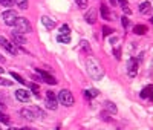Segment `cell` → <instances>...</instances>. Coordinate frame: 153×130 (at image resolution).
<instances>
[{
    "label": "cell",
    "instance_id": "1",
    "mask_svg": "<svg viewBox=\"0 0 153 130\" xmlns=\"http://www.w3.org/2000/svg\"><path fill=\"white\" fill-rule=\"evenodd\" d=\"M86 64H87V72H89V75H91V78H94V80L98 81V80H101V78L104 77L103 66H101V63L98 61L96 58L89 55L87 60H86Z\"/></svg>",
    "mask_w": 153,
    "mask_h": 130
},
{
    "label": "cell",
    "instance_id": "2",
    "mask_svg": "<svg viewBox=\"0 0 153 130\" xmlns=\"http://www.w3.org/2000/svg\"><path fill=\"white\" fill-rule=\"evenodd\" d=\"M14 26H15V31H19V32H22V34H28V32L32 31L31 23L28 22V19H25V17H17Z\"/></svg>",
    "mask_w": 153,
    "mask_h": 130
},
{
    "label": "cell",
    "instance_id": "3",
    "mask_svg": "<svg viewBox=\"0 0 153 130\" xmlns=\"http://www.w3.org/2000/svg\"><path fill=\"white\" fill-rule=\"evenodd\" d=\"M58 101H60V104H63V106H66V107H72L74 106V97H72V93L67 90V89H63V90H60V93H58Z\"/></svg>",
    "mask_w": 153,
    "mask_h": 130
},
{
    "label": "cell",
    "instance_id": "4",
    "mask_svg": "<svg viewBox=\"0 0 153 130\" xmlns=\"http://www.w3.org/2000/svg\"><path fill=\"white\" fill-rule=\"evenodd\" d=\"M127 74L130 78H135L138 75V60L135 57L129 58V61H127Z\"/></svg>",
    "mask_w": 153,
    "mask_h": 130
},
{
    "label": "cell",
    "instance_id": "5",
    "mask_svg": "<svg viewBox=\"0 0 153 130\" xmlns=\"http://www.w3.org/2000/svg\"><path fill=\"white\" fill-rule=\"evenodd\" d=\"M17 17H19V15H17V12L12 11V9H8V11H5V12L2 14V19H3V22H5L8 26H14Z\"/></svg>",
    "mask_w": 153,
    "mask_h": 130
},
{
    "label": "cell",
    "instance_id": "6",
    "mask_svg": "<svg viewBox=\"0 0 153 130\" xmlns=\"http://www.w3.org/2000/svg\"><path fill=\"white\" fill-rule=\"evenodd\" d=\"M46 107L51 109V110H55L58 107V104H57V97L54 95V92L48 90L46 92Z\"/></svg>",
    "mask_w": 153,
    "mask_h": 130
},
{
    "label": "cell",
    "instance_id": "7",
    "mask_svg": "<svg viewBox=\"0 0 153 130\" xmlns=\"http://www.w3.org/2000/svg\"><path fill=\"white\" fill-rule=\"evenodd\" d=\"M0 45H2L9 54L12 55H17V48H15V43H11V41H8L5 37H0Z\"/></svg>",
    "mask_w": 153,
    "mask_h": 130
},
{
    "label": "cell",
    "instance_id": "8",
    "mask_svg": "<svg viewBox=\"0 0 153 130\" xmlns=\"http://www.w3.org/2000/svg\"><path fill=\"white\" fill-rule=\"evenodd\" d=\"M37 74L40 75V78H41V81H44V83H48V84H57V80L54 78L52 75H49L48 72H44V71H41V69H37Z\"/></svg>",
    "mask_w": 153,
    "mask_h": 130
},
{
    "label": "cell",
    "instance_id": "9",
    "mask_svg": "<svg viewBox=\"0 0 153 130\" xmlns=\"http://www.w3.org/2000/svg\"><path fill=\"white\" fill-rule=\"evenodd\" d=\"M15 98L22 101V103H28L31 100V95L29 92H26L25 89H19V90H15Z\"/></svg>",
    "mask_w": 153,
    "mask_h": 130
},
{
    "label": "cell",
    "instance_id": "10",
    "mask_svg": "<svg viewBox=\"0 0 153 130\" xmlns=\"http://www.w3.org/2000/svg\"><path fill=\"white\" fill-rule=\"evenodd\" d=\"M84 20L89 23V25H95L96 23V11L95 9H89L84 15Z\"/></svg>",
    "mask_w": 153,
    "mask_h": 130
},
{
    "label": "cell",
    "instance_id": "11",
    "mask_svg": "<svg viewBox=\"0 0 153 130\" xmlns=\"http://www.w3.org/2000/svg\"><path fill=\"white\" fill-rule=\"evenodd\" d=\"M12 40H14V43H17V45H25L26 43V38H25V35L22 32H19V31H12Z\"/></svg>",
    "mask_w": 153,
    "mask_h": 130
},
{
    "label": "cell",
    "instance_id": "12",
    "mask_svg": "<svg viewBox=\"0 0 153 130\" xmlns=\"http://www.w3.org/2000/svg\"><path fill=\"white\" fill-rule=\"evenodd\" d=\"M100 11H101V17H103L104 20H113V19H112V14H110V11H109V8H107L104 3H101Z\"/></svg>",
    "mask_w": 153,
    "mask_h": 130
},
{
    "label": "cell",
    "instance_id": "13",
    "mask_svg": "<svg viewBox=\"0 0 153 130\" xmlns=\"http://www.w3.org/2000/svg\"><path fill=\"white\" fill-rule=\"evenodd\" d=\"M104 107H106V110L109 112L110 115H116V113H118V109H116V106L112 101H106L104 103Z\"/></svg>",
    "mask_w": 153,
    "mask_h": 130
},
{
    "label": "cell",
    "instance_id": "14",
    "mask_svg": "<svg viewBox=\"0 0 153 130\" xmlns=\"http://www.w3.org/2000/svg\"><path fill=\"white\" fill-rule=\"evenodd\" d=\"M20 113H22V116H23V118L29 119V121H34L35 118H37V116L34 115V112H32L31 109H22V110H20Z\"/></svg>",
    "mask_w": 153,
    "mask_h": 130
},
{
    "label": "cell",
    "instance_id": "15",
    "mask_svg": "<svg viewBox=\"0 0 153 130\" xmlns=\"http://www.w3.org/2000/svg\"><path fill=\"white\" fill-rule=\"evenodd\" d=\"M41 23L46 26L48 29H54V28H55V22H54L52 19H49V17H46V15L41 17Z\"/></svg>",
    "mask_w": 153,
    "mask_h": 130
},
{
    "label": "cell",
    "instance_id": "16",
    "mask_svg": "<svg viewBox=\"0 0 153 130\" xmlns=\"http://www.w3.org/2000/svg\"><path fill=\"white\" fill-rule=\"evenodd\" d=\"M133 32L136 34V35H144V34L147 32V26L146 25H136L133 28Z\"/></svg>",
    "mask_w": 153,
    "mask_h": 130
},
{
    "label": "cell",
    "instance_id": "17",
    "mask_svg": "<svg viewBox=\"0 0 153 130\" xmlns=\"http://www.w3.org/2000/svg\"><path fill=\"white\" fill-rule=\"evenodd\" d=\"M152 90H153V86H152V84H150V86H146V87L141 90L139 97H141V98H149L150 93H152Z\"/></svg>",
    "mask_w": 153,
    "mask_h": 130
},
{
    "label": "cell",
    "instance_id": "18",
    "mask_svg": "<svg viewBox=\"0 0 153 130\" xmlns=\"http://www.w3.org/2000/svg\"><path fill=\"white\" fill-rule=\"evenodd\" d=\"M84 97L87 100H92V98L98 97V90L96 89H87V90H84Z\"/></svg>",
    "mask_w": 153,
    "mask_h": 130
},
{
    "label": "cell",
    "instance_id": "19",
    "mask_svg": "<svg viewBox=\"0 0 153 130\" xmlns=\"http://www.w3.org/2000/svg\"><path fill=\"white\" fill-rule=\"evenodd\" d=\"M150 8H152L150 2H142L141 6H139V12H141V14H147V12L150 11Z\"/></svg>",
    "mask_w": 153,
    "mask_h": 130
},
{
    "label": "cell",
    "instance_id": "20",
    "mask_svg": "<svg viewBox=\"0 0 153 130\" xmlns=\"http://www.w3.org/2000/svg\"><path fill=\"white\" fill-rule=\"evenodd\" d=\"M58 43H65V45H67V43H70V37L66 35V34H60V35L57 37Z\"/></svg>",
    "mask_w": 153,
    "mask_h": 130
},
{
    "label": "cell",
    "instance_id": "21",
    "mask_svg": "<svg viewBox=\"0 0 153 130\" xmlns=\"http://www.w3.org/2000/svg\"><path fill=\"white\" fill-rule=\"evenodd\" d=\"M29 109L34 112V115H35V116H40V118H41V116H44V112H43L41 109H38L37 106H32V107H29Z\"/></svg>",
    "mask_w": 153,
    "mask_h": 130
},
{
    "label": "cell",
    "instance_id": "22",
    "mask_svg": "<svg viewBox=\"0 0 153 130\" xmlns=\"http://www.w3.org/2000/svg\"><path fill=\"white\" fill-rule=\"evenodd\" d=\"M14 2L17 3L19 8H22V9H26V8H28V0H14Z\"/></svg>",
    "mask_w": 153,
    "mask_h": 130
},
{
    "label": "cell",
    "instance_id": "23",
    "mask_svg": "<svg viewBox=\"0 0 153 130\" xmlns=\"http://www.w3.org/2000/svg\"><path fill=\"white\" fill-rule=\"evenodd\" d=\"M80 45H81V48L87 52V54H91V52H92V48H91V45H89V43L86 41V40H83L81 43H80Z\"/></svg>",
    "mask_w": 153,
    "mask_h": 130
},
{
    "label": "cell",
    "instance_id": "24",
    "mask_svg": "<svg viewBox=\"0 0 153 130\" xmlns=\"http://www.w3.org/2000/svg\"><path fill=\"white\" fill-rule=\"evenodd\" d=\"M11 77L14 78V80H15V81H19L20 84H26V81L23 80V78H22V77H20L19 74H15V72H11Z\"/></svg>",
    "mask_w": 153,
    "mask_h": 130
},
{
    "label": "cell",
    "instance_id": "25",
    "mask_svg": "<svg viewBox=\"0 0 153 130\" xmlns=\"http://www.w3.org/2000/svg\"><path fill=\"white\" fill-rule=\"evenodd\" d=\"M29 87H31V90L34 92V95H35V97H40V89H38V86L37 84H29Z\"/></svg>",
    "mask_w": 153,
    "mask_h": 130
},
{
    "label": "cell",
    "instance_id": "26",
    "mask_svg": "<svg viewBox=\"0 0 153 130\" xmlns=\"http://www.w3.org/2000/svg\"><path fill=\"white\" fill-rule=\"evenodd\" d=\"M60 34H66V35H69V34H70V28H69L67 25H63L61 28H60Z\"/></svg>",
    "mask_w": 153,
    "mask_h": 130
},
{
    "label": "cell",
    "instance_id": "27",
    "mask_svg": "<svg viewBox=\"0 0 153 130\" xmlns=\"http://www.w3.org/2000/svg\"><path fill=\"white\" fill-rule=\"evenodd\" d=\"M0 123H3V124H9V118H8L3 112H0Z\"/></svg>",
    "mask_w": 153,
    "mask_h": 130
},
{
    "label": "cell",
    "instance_id": "28",
    "mask_svg": "<svg viewBox=\"0 0 153 130\" xmlns=\"http://www.w3.org/2000/svg\"><path fill=\"white\" fill-rule=\"evenodd\" d=\"M113 55H115L116 60H121V48H120V46L113 49Z\"/></svg>",
    "mask_w": 153,
    "mask_h": 130
},
{
    "label": "cell",
    "instance_id": "29",
    "mask_svg": "<svg viewBox=\"0 0 153 130\" xmlns=\"http://www.w3.org/2000/svg\"><path fill=\"white\" fill-rule=\"evenodd\" d=\"M112 32H113V29L109 28V26H104V28H103V35H110Z\"/></svg>",
    "mask_w": 153,
    "mask_h": 130
},
{
    "label": "cell",
    "instance_id": "30",
    "mask_svg": "<svg viewBox=\"0 0 153 130\" xmlns=\"http://www.w3.org/2000/svg\"><path fill=\"white\" fill-rule=\"evenodd\" d=\"M75 2H77V5L80 8H83V9H84V8H87V0H75Z\"/></svg>",
    "mask_w": 153,
    "mask_h": 130
},
{
    "label": "cell",
    "instance_id": "31",
    "mask_svg": "<svg viewBox=\"0 0 153 130\" xmlns=\"http://www.w3.org/2000/svg\"><path fill=\"white\" fill-rule=\"evenodd\" d=\"M0 5L9 8V6H12V0H0Z\"/></svg>",
    "mask_w": 153,
    "mask_h": 130
},
{
    "label": "cell",
    "instance_id": "32",
    "mask_svg": "<svg viewBox=\"0 0 153 130\" xmlns=\"http://www.w3.org/2000/svg\"><path fill=\"white\" fill-rule=\"evenodd\" d=\"M121 25L124 26V28H127V26L130 25V22H129V19H127V17H125V15H124V17H123V19H121Z\"/></svg>",
    "mask_w": 153,
    "mask_h": 130
},
{
    "label": "cell",
    "instance_id": "33",
    "mask_svg": "<svg viewBox=\"0 0 153 130\" xmlns=\"http://www.w3.org/2000/svg\"><path fill=\"white\" fill-rule=\"evenodd\" d=\"M0 86H12V81H9V80H3V78H0Z\"/></svg>",
    "mask_w": 153,
    "mask_h": 130
},
{
    "label": "cell",
    "instance_id": "34",
    "mask_svg": "<svg viewBox=\"0 0 153 130\" xmlns=\"http://www.w3.org/2000/svg\"><path fill=\"white\" fill-rule=\"evenodd\" d=\"M110 3H112L113 6H116V3H118V2H116V0H110Z\"/></svg>",
    "mask_w": 153,
    "mask_h": 130
},
{
    "label": "cell",
    "instance_id": "35",
    "mask_svg": "<svg viewBox=\"0 0 153 130\" xmlns=\"http://www.w3.org/2000/svg\"><path fill=\"white\" fill-rule=\"evenodd\" d=\"M150 100H153V90H152V93H150V97H149Z\"/></svg>",
    "mask_w": 153,
    "mask_h": 130
},
{
    "label": "cell",
    "instance_id": "36",
    "mask_svg": "<svg viewBox=\"0 0 153 130\" xmlns=\"http://www.w3.org/2000/svg\"><path fill=\"white\" fill-rule=\"evenodd\" d=\"M20 130H32V129H28V127H23V129H20Z\"/></svg>",
    "mask_w": 153,
    "mask_h": 130
},
{
    "label": "cell",
    "instance_id": "37",
    "mask_svg": "<svg viewBox=\"0 0 153 130\" xmlns=\"http://www.w3.org/2000/svg\"><path fill=\"white\" fill-rule=\"evenodd\" d=\"M0 61H5V58H3L2 55H0Z\"/></svg>",
    "mask_w": 153,
    "mask_h": 130
},
{
    "label": "cell",
    "instance_id": "38",
    "mask_svg": "<svg viewBox=\"0 0 153 130\" xmlns=\"http://www.w3.org/2000/svg\"><path fill=\"white\" fill-rule=\"evenodd\" d=\"M0 74H3V67H0Z\"/></svg>",
    "mask_w": 153,
    "mask_h": 130
},
{
    "label": "cell",
    "instance_id": "39",
    "mask_svg": "<svg viewBox=\"0 0 153 130\" xmlns=\"http://www.w3.org/2000/svg\"><path fill=\"white\" fill-rule=\"evenodd\" d=\"M150 22H152V23H153V17H152V19H150Z\"/></svg>",
    "mask_w": 153,
    "mask_h": 130
},
{
    "label": "cell",
    "instance_id": "40",
    "mask_svg": "<svg viewBox=\"0 0 153 130\" xmlns=\"http://www.w3.org/2000/svg\"><path fill=\"white\" fill-rule=\"evenodd\" d=\"M8 130H17V129H8Z\"/></svg>",
    "mask_w": 153,
    "mask_h": 130
},
{
    "label": "cell",
    "instance_id": "41",
    "mask_svg": "<svg viewBox=\"0 0 153 130\" xmlns=\"http://www.w3.org/2000/svg\"><path fill=\"white\" fill-rule=\"evenodd\" d=\"M0 130H2V129H0Z\"/></svg>",
    "mask_w": 153,
    "mask_h": 130
}]
</instances>
